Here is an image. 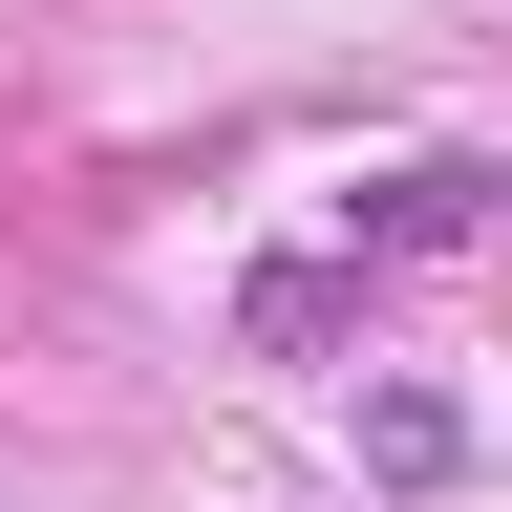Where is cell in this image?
Segmentation results:
<instances>
[{
	"label": "cell",
	"instance_id": "1",
	"mask_svg": "<svg viewBox=\"0 0 512 512\" xmlns=\"http://www.w3.org/2000/svg\"><path fill=\"white\" fill-rule=\"evenodd\" d=\"M470 214H491V171H470V150H427V171H384V192H342V235H320V278L363 299V278H406V256H448Z\"/></svg>",
	"mask_w": 512,
	"mask_h": 512
}]
</instances>
